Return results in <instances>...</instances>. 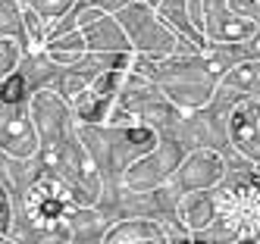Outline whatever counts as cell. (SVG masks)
<instances>
[{
	"label": "cell",
	"instance_id": "7a4b0ae2",
	"mask_svg": "<svg viewBox=\"0 0 260 244\" xmlns=\"http://www.w3.org/2000/svg\"><path fill=\"white\" fill-rule=\"evenodd\" d=\"M128 141H151V135L141 131V128H135V131H128Z\"/></svg>",
	"mask_w": 260,
	"mask_h": 244
},
{
	"label": "cell",
	"instance_id": "6da1fadb",
	"mask_svg": "<svg viewBox=\"0 0 260 244\" xmlns=\"http://www.w3.org/2000/svg\"><path fill=\"white\" fill-rule=\"evenodd\" d=\"M22 88H25V79H22V75H13V79L4 85V91H0V97H4L7 103H16L22 97Z\"/></svg>",
	"mask_w": 260,
	"mask_h": 244
}]
</instances>
